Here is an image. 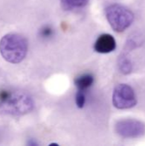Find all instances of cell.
<instances>
[{"label":"cell","instance_id":"cell-1","mask_svg":"<svg viewBox=\"0 0 145 146\" xmlns=\"http://www.w3.org/2000/svg\"><path fill=\"white\" fill-rule=\"evenodd\" d=\"M34 107L32 98L21 91L0 92V113L21 115L30 112Z\"/></svg>","mask_w":145,"mask_h":146},{"label":"cell","instance_id":"cell-2","mask_svg":"<svg viewBox=\"0 0 145 146\" xmlns=\"http://www.w3.org/2000/svg\"><path fill=\"white\" fill-rule=\"evenodd\" d=\"M0 53L8 62L19 63L26 56L27 41L20 34L8 33L0 40Z\"/></svg>","mask_w":145,"mask_h":146},{"label":"cell","instance_id":"cell-3","mask_svg":"<svg viewBox=\"0 0 145 146\" xmlns=\"http://www.w3.org/2000/svg\"><path fill=\"white\" fill-rule=\"evenodd\" d=\"M105 15L109 25L117 33L124 32L134 21V14L132 11L118 3L109 5L105 9Z\"/></svg>","mask_w":145,"mask_h":146},{"label":"cell","instance_id":"cell-4","mask_svg":"<svg viewBox=\"0 0 145 146\" xmlns=\"http://www.w3.org/2000/svg\"><path fill=\"white\" fill-rule=\"evenodd\" d=\"M112 102L118 110H128L136 106L138 99L132 86L127 84H119L114 90Z\"/></svg>","mask_w":145,"mask_h":146},{"label":"cell","instance_id":"cell-5","mask_svg":"<svg viewBox=\"0 0 145 146\" xmlns=\"http://www.w3.org/2000/svg\"><path fill=\"white\" fill-rule=\"evenodd\" d=\"M115 132L124 139H138L145 134V123L138 120L125 119L117 121Z\"/></svg>","mask_w":145,"mask_h":146},{"label":"cell","instance_id":"cell-6","mask_svg":"<svg viewBox=\"0 0 145 146\" xmlns=\"http://www.w3.org/2000/svg\"><path fill=\"white\" fill-rule=\"evenodd\" d=\"M94 49L98 53H110L116 49V40L111 34L103 33L96 40L94 44Z\"/></svg>","mask_w":145,"mask_h":146},{"label":"cell","instance_id":"cell-7","mask_svg":"<svg viewBox=\"0 0 145 146\" xmlns=\"http://www.w3.org/2000/svg\"><path fill=\"white\" fill-rule=\"evenodd\" d=\"M94 82V77L91 74H85L77 77L74 80V84L78 90L85 92L90 88Z\"/></svg>","mask_w":145,"mask_h":146},{"label":"cell","instance_id":"cell-8","mask_svg":"<svg viewBox=\"0 0 145 146\" xmlns=\"http://www.w3.org/2000/svg\"><path fill=\"white\" fill-rule=\"evenodd\" d=\"M118 68L123 74H129L132 72V63L126 53L120 55L118 58Z\"/></svg>","mask_w":145,"mask_h":146},{"label":"cell","instance_id":"cell-9","mask_svg":"<svg viewBox=\"0 0 145 146\" xmlns=\"http://www.w3.org/2000/svg\"><path fill=\"white\" fill-rule=\"evenodd\" d=\"M89 0H61L62 5L65 9H73L85 7Z\"/></svg>","mask_w":145,"mask_h":146},{"label":"cell","instance_id":"cell-10","mask_svg":"<svg viewBox=\"0 0 145 146\" xmlns=\"http://www.w3.org/2000/svg\"><path fill=\"white\" fill-rule=\"evenodd\" d=\"M75 103L78 108L82 109L85 104V92L78 90V92L75 95Z\"/></svg>","mask_w":145,"mask_h":146},{"label":"cell","instance_id":"cell-11","mask_svg":"<svg viewBox=\"0 0 145 146\" xmlns=\"http://www.w3.org/2000/svg\"><path fill=\"white\" fill-rule=\"evenodd\" d=\"M39 34L43 38H49L53 35V29L50 26H44L41 28Z\"/></svg>","mask_w":145,"mask_h":146}]
</instances>
